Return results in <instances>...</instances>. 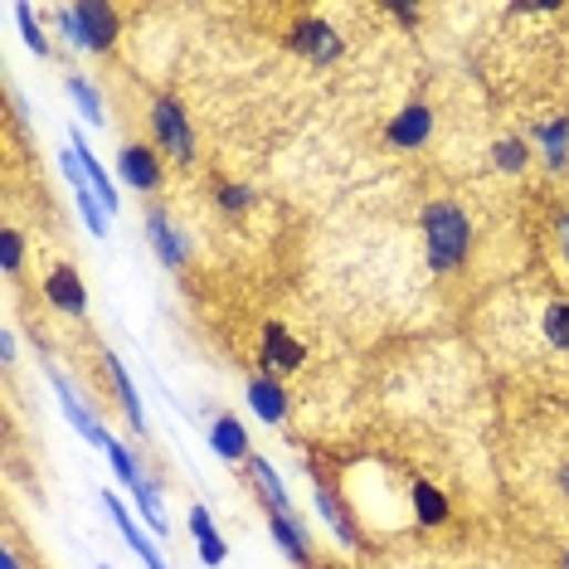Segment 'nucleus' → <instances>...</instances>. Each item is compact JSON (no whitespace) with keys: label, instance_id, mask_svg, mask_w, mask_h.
I'll list each match as a JSON object with an SVG mask.
<instances>
[{"label":"nucleus","instance_id":"obj_30","mask_svg":"<svg viewBox=\"0 0 569 569\" xmlns=\"http://www.w3.org/2000/svg\"><path fill=\"white\" fill-rule=\"evenodd\" d=\"M73 205H79V215H83V225H89L97 239L107 234V209H103V200H97L93 190H73Z\"/></svg>","mask_w":569,"mask_h":569},{"label":"nucleus","instance_id":"obj_36","mask_svg":"<svg viewBox=\"0 0 569 569\" xmlns=\"http://www.w3.org/2000/svg\"><path fill=\"white\" fill-rule=\"evenodd\" d=\"M418 569H448V565H418Z\"/></svg>","mask_w":569,"mask_h":569},{"label":"nucleus","instance_id":"obj_13","mask_svg":"<svg viewBox=\"0 0 569 569\" xmlns=\"http://www.w3.org/2000/svg\"><path fill=\"white\" fill-rule=\"evenodd\" d=\"M268 536L278 540V550L288 555L297 569L312 565V530H307L302 516H278V511H268Z\"/></svg>","mask_w":569,"mask_h":569},{"label":"nucleus","instance_id":"obj_16","mask_svg":"<svg viewBox=\"0 0 569 569\" xmlns=\"http://www.w3.org/2000/svg\"><path fill=\"white\" fill-rule=\"evenodd\" d=\"M103 370H107V385H113V400H117V410L127 414L132 433H146V414H142V400H137V385H132L127 365H122L113 351H103Z\"/></svg>","mask_w":569,"mask_h":569},{"label":"nucleus","instance_id":"obj_1","mask_svg":"<svg viewBox=\"0 0 569 569\" xmlns=\"http://www.w3.org/2000/svg\"><path fill=\"white\" fill-rule=\"evenodd\" d=\"M418 229H424V263L433 278H453L473 258V215L457 200H428L418 209Z\"/></svg>","mask_w":569,"mask_h":569},{"label":"nucleus","instance_id":"obj_19","mask_svg":"<svg viewBox=\"0 0 569 569\" xmlns=\"http://www.w3.org/2000/svg\"><path fill=\"white\" fill-rule=\"evenodd\" d=\"M249 477H254V487H258V497H263L268 511H278V516H297V506L288 497V487H282V477H278V467L268 463V457H249Z\"/></svg>","mask_w":569,"mask_h":569},{"label":"nucleus","instance_id":"obj_20","mask_svg":"<svg viewBox=\"0 0 569 569\" xmlns=\"http://www.w3.org/2000/svg\"><path fill=\"white\" fill-rule=\"evenodd\" d=\"M190 536H195V550H200V560L209 569H219L229 560V546H225V536H219V526H215V516L205 511V506H190Z\"/></svg>","mask_w":569,"mask_h":569},{"label":"nucleus","instance_id":"obj_29","mask_svg":"<svg viewBox=\"0 0 569 569\" xmlns=\"http://www.w3.org/2000/svg\"><path fill=\"white\" fill-rule=\"evenodd\" d=\"M15 24H20V34H24V44L34 49L40 59H49V34L40 30V15H34L30 6H15Z\"/></svg>","mask_w":569,"mask_h":569},{"label":"nucleus","instance_id":"obj_8","mask_svg":"<svg viewBox=\"0 0 569 569\" xmlns=\"http://www.w3.org/2000/svg\"><path fill=\"white\" fill-rule=\"evenodd\" d=\"M146 239H152V249L156 258L170 268V273H180L185 263H190V234H180L176 225H170V215L166 209H146Z\"/></svg>","mask_w":569,"mask_h":569},{"label":"nucleus","instance_id":"obj_27","mask_svg":"<svg viewBox=\"0 0 569 569\" xmlns=\"http://www.w3.org/2000/svg\"><path fill=\"white\" fill-rule=\"evenodd\" d=\"M215 200H219V209H225V215H249L258 195L249 190V185H229V180H219V185H215Z\"/></svg>","mask_w":569,"mask_h":569},{"label":"nucleus","instance_id":"obj_3","mask_svg":"<svg viewBox=\"0 0 569 569\" xmlns=\"http://www.w3.org/2000/svg\"><path fill=\"white\" fill-rule=\"evenodd\" d=\"M152 137H156L161 152H166L170 161H180V166H190V161H195L190 113H185V107L170 93H156L152 97Z\"/></svg>","mask_w":569,"mask_h":569},{"label":"nucleus","instance_id":"obj_33","mask_svg":"<svg viewBox=\"0 0 569 569\" xmlns=\"http://www.w3.org/2000/svg\"><path fill=\"white\" fill-rule=\"evenodd\" d=\"M0 361H15V331H6V337H0Z\"/></svg>","mask_w":569,"mask_h":569},{"label":"nucleus","instance_id":"obj_25","mask_svg":"<svg viewBox=\"0 0 569 569\" xmlns=\"http://www.w3.org/2000/svg\"><path fill=\"white\" fill-rule=\"evenodd\" d=\"M69 97L79 103V113L89 117L93 127H103V117H107V113H103V93H97L93 83L83 79V73H69Z\"/></svg>","mask_w":569,"mask_h":569},{"label":"nucleus","instance_id":"obj_21","mask_svg":"<svg viewBox=\"0 0 569 569\" xmlns=\"http://www.w3.org/2000/svg\"><path fill=\"white\" fill-rule=\"evenodd\" d=\"M73 152H79V161H83V170H89V180H93V195L97 200H103V209L107 215H117V205H122V195L113 190V176H107V166L103 161H97L93 152H89V142H83V132H73Z\"/></svg>","mask_w":569,"mask_h":569},{"label":"nucleus","instance_id":"obj_26","mask_svg":"<svg viewBox=\"0 0 569 569\" xmlns=\"http://www.w3.org/2000/svg\"><path fill=\"white\" fill-rule=\"evenodd\" d=\"M132 497H137V511H142V521H146V526H152V530H156V536H166V511H161V487H156V482H152V477H146V482H142V487H137V492H132Z\"/></svg>","mask_w":569,"mask_h":569},{"label":"nucleus","instance_id":"obj_24","mask_svg":"<svg viewBox=\"0 0 569 569\" xmlns=\"http://www.w3.org/2000/svg\"><path fill=\"white\" fill-rule=\"evenodd\" d=\"M492 166H497L501 176H521L530 166V146L521 137H497L492 142Z\"/></svg>","mask_w":569,"mask_h":569},{"label":"nucleus","instance_id":"obj_22","mask_svg":"<svg viewBox=\"0 0 569 569\" xmlns=\"http://www.w3.org/2000/svg\"><path fill=\"white\" fill-rule=\"evenodd\" d=\"M536 146H540V156H546L550 170H565L569 166V117L536 122Z\"/></svg>","mask_w":569,"mask_h":569},{"label":"nucleus","instance_id":"obj_7","mask_svg":"<svg viewBox=\"0 0 569 569\" xmlns=\"http://www.w3.org/2000/svg\"><path fill=\"white\" fill-rule=\"evenodd\" d=\"M49 385H54V400H59V410H64V418L73 424V433H79V438L89 443V448H107V443H113V433L103 428V418H97L89 404H83L79 394L69 390V380H64V375H49Z\"/></svg>","mask_w":569,"mask_h":569},{"label":"nucleus","instance_id":"obj_31","mask_svg":"<svg viewBox=\"0 0 569 569\" xmlns=\"http://www.w3.org/2000/svg\"><path fill=\"white\" fill-rule=\"evenodd\" d=\"M555 497L569 501V457H560V463H555Z\"/></svg>","mask_w":569,"mask_h":569},{"label":"nucleus","instance_id":"obj_23","mask_svg":"<svg viewBox=\"0 0 569 569\" xmlns=\"http://www.w3.org/2000/svg\"><path fill=\"white\" fill-rule=\"evenodd\" d=\"M107 463H113V477L122 482V487H127V492H137L142 487V482H146V473H142V457L137 453H132L127 448V443H122V438H113V443H107Z\"/></svg>","mask_w":569,"mask_h":569},{"label":"nucleus","instance_id":"obj_12","mask_svg":"<svg viewBox=\"0 0 569 569\" xmlns=\"http://www.w3.org/2000/svg\"><path fill=\"white\" fill-rule=\"evenodd\" d=\"M410 516H414V526H418V530H438V526H448V521H453V501H448V492L433 487L428 477H414V482H410Z\"/></svg>","mask_w":569,"mask_h":569},{"label":"nucleus","instance_id":"obj_6","mask_svg":"<svg viewBox=\"0 0 569 569\" xmlns=\"http://www.w3.org/2000/svg\"><path fill=\"white\" fill-rule=\"evenodd\" d=\"M258 361H263L268 375H292V370L307 365V341H297L282 321H268L263 345H258Z\"/></svg>","mask_w":569,"mask_h":569},{"label":"nucleus","instance_id":"obj_18","mask_svg":"<svg viewBox=\"0 0 569 569\" xmlns=\"http://www.w3.org/2000/svg\"><path fill=\"white\" fill-rule=\"evenodd\" d=\"M536 337L546 351L555 355H569V297H550V302H540L536 312Z\"/></svg>","mask_w":569,"mask_h":569},{"label":"nucleus","instance_id":"obj_10","mask_svg":"<svg viewBox=\"0 0 569 569\" xmlns=\"http://www.w3.org/2000/svg\"><path fill=\"white\" fill-rule=\"evenodd\" d=\"M117 176L132 185V190H142V195H152L161 190V180H166V170H161V156L152 152L146 142H127L117 152Z\"/></svg>","mask_w":569,"mask_h":569},{"label":"nucleus","instance_id":"obj_2","mask_svg":"<svg viewBox=\"0 0 569 569\" xmlns=\"http://www.w3.org/2000/svg\"><path fill=\"white\" fill-rule=\"evenodd\" d=\"M54 20H59V30H64L69 49H83V54H113V44L122 40V10L97 6V0L59 6Z\"/></svg>","mask_w":569,"mask_h":569},{"label":"nucleus","instance_id":"obj_11","mask_svg":"<svg viewBox=\"0 0 569 569\" xmlns=\"http://www.w3.org/2000/svg\"><path fill=\"white\" fill-rule=\"evenodd\" d=\"M40 292H44V302L54 307V312H64V317H83V307H89V288H83V278L73 273L69 263L49 268L44 282H40Z\"/></svg>","mask_w":569,"mask_h":569},{"label":"nucleus","instance_id":"obj_37","mask_svg":"<svg viewBox=\"0 0 569 569\" xmlns=\"http://www.w3.org/2000/svg\"><path fill=\"white\" fill-rule=\"evenodd\" d=\"M565 569H569V550H565Z\"/></svg>","mask_w":569,"mask_h":569},{"label":"nucleus","instance_id":"obj_32","mask_svg":"<svg viewBox=\"0 0 569 569\" xmlns=\"http://www.w3.org/2000/svg\"><path fill=\"white\" fill-rule=\"evenodd\" d=\"M555 239H560V254H565V263H569V209L555 215Z\"/></svg>","mask_w":569,"mask_h":569},{"label":"nucleus","instance_id":"obj_28","mask_svg":"<svg viewBox=\"0 0 569 569\" xmlns=\"http://www.w3.org/2000/svg\"><path fill=\"white\" fill-rule=\"evenodd\" d=\"M0 268H6V278H20V268H24V234L20 229H0Z\"/></svg>","mask_w":569,"mask_h":569},{"label":"nucleus","instance_id":"obj_34","mask_svg":"<svg viewBox=\"0 0 569 569\" xmlns=\"http://www.w3.org/2000/svg\"><path fill=\"white\" fill-rule=\"evenodd\" d=\"M390 15H394V20H404V24H414V20H418V10H414V6H390Z\"/></svg>","mask_w":569,"mask_h":569},{"label":"nucleus","instance_id":"obj_4","mask_svg":"<svg viewBox=\"0 0 569 569\" xmlns=\"http://www.w3.org/2000/svg\"><path fill=\"white\" fill-rule=\"evenodd\" d=\"M288 44L307 59V64H337V59L345 54V40H341L337 30H331L327 20H317V15L297 20L292 30H288Z\"/></svg>","mask_w":569,"mask_h":569},{"label":"nucleus","instance_id":"obj_17","mask_svg":"<svg viewBox=\"0 0 569 569\" xmlns=\"http://www.w3.org/2000/svg\"><path fill=\"white\" fill-rule=\"evenodd\" d=\"M209 448L215 457H225V463H249V428L239 424V414H215V424H209Z\"/></svg>","mask_w":569,"mask_h":569},{"label":"nucleus","instance_id":"obj_15","mask_svg":"<svg viewBox=\"0 0 569 569\" xmlns=\"http://www.w3.org/2000/svg\"><path fill=\"white\" fill-rule=\"evenodd\" d=\"M103 506H107V516H113V526L122 530V540H127V550L132 555H137V560L146 565V569H170L166 560H161V550L152 546V540H146L142 536V530H137V521H132V516H127V506H122V497H117V492L113 487H107L103 492Z\"/></svg>","mask_w":569,"mask_h":569},{"label":"nucleus","instance_id":"obj_5","mask_svg":"<svg viewBox=\"0 0 569 569\" xmlns=\"http://www.w3.org/2000/svg\"><path fill=\"white\" fill-rule=\"evenodd\" d=\"M312 497H317V511H321V521L331 526V536L341 540V546H361L365 540V530H361V521H355V511H351V501L341 497L337 487H327L317 473H312Z\"/></svg>","mask_w":569,"mask_h":569},{"label":"nucleus","instance_id":"obj_9","mask_svg":"<svg viewBox=\"0 0 569 569\" xmlns=\"http://www.w3.org/2000/svg\"><path fill=\"white\" fill-rule=\"evenodd\" d=\"M428 137H433V107L428 103H404L385 127V146H394V152H418Z\"/></svg>","mask_w":569,"mask_h":569},{"label":"nucleus","instance_id":"obj_35","mask_svg":"<svg viewBox=\"0 0 569 569\" xmlns=\"http://www.w3.org/2000/svg\"><path fill=\"white\" fill-rule=\"evenodd\" d=\"M0 569H24V565H20V555L10 550V546H6V555H0Z\"/></svg>","mask_w":569,"mask_h":569},{"label":"nucleus","instance_id":"obj_14","mask_svg":"<svg viewBox=\"0 0 569 569\" xmlns=\"http://www.w3.org/2000/svg\"><path fill=\"white\" fill-rule=\"evenodd\" d=\"M244 394H249V410L263 418V424H288V390H282L278 375L258 370L249 385H244Z\"/></svg>","mask_w":569,"mask_h":569}]
</instances>
